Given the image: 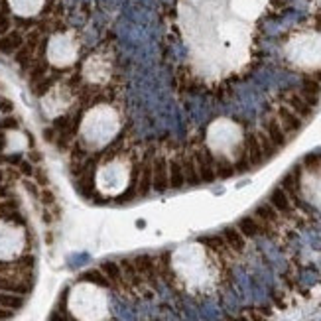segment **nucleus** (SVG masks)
<instances>
[{"instance_id": "nucleus-9", "label": "nucleus", "mask_w": 321, "mask_h": 321, "mask_svg": "<svg viewBox=\"0 0 321 321\" xmlns=\"http://www.w3.org/2000/svg\"><path fill=\"white\" fill-rule=\"evenodd\" d=\"M170 186V174H168V160L156 158L152 162V189L162 193Z\"/></svg>"}, {"instance_id": "nucleus-12", "label": "nucleus", "mask_w": 321, "mask_h": 321, "mask_svg": "<svg viewBox=\"0 0 321 321\" xmlns=\"http://www.w3.org/2000/svg\"><path fill=\"white\" fill-rule=\"evenodd\" d=\"M262 130H264V134L270 138V142L276 146V150H280V148H284L286 144H288V134L284 132V128L280 126V122H278V118L274 116V118H268V120H264V126H262Z\"/></svg>"}, {"instance_id": "nucleus-6", "label": "nucleus", "mask_w": 321, "mask_h": 321, "mask_svg": "<svg viewBox=\"0 0 321 321\" xmlns=\"http://www.w3.org/2000/svg\"><path fill=\"white\" fill-rule=\"evenodd\" d=\"M112 63L105 54H93L83 63V77L93 85H105L110 79Z\"/></svg>"}, {"instance_id": "nucleus-2", "label": "nucleus", "mask_w": 321, "mask_h": 321, "mask_svg": "<svg viewBox=\"0 0 321 321\" xmlns=\"http://www.w3.org/2000/svg\"><path fill=\"white\" fill-rule=\"evenodd\" d=\"M130 166L122 158H112L105 162L97 172V186L107 195H118L128 187Z\"/></svg>"}, {"instance_id": "nucleus-14", "label": "nucleus", "mask_w": 321, "mask_h": 321, "mask_svg": "<svg viewBox=\"0 0 321 321\" xmlns=\"http://www.w3.org/2000/svg\"><path fill=\"white\" fill-rule=\"evenodd\" d=\"M270 205H272L278 213H282V215H290V213H292L290 195H288V191H284L282 187H276V189L272 191V195H270Z\"/></svg>"}, {"instance_id": "nucleus-10", "label": "nucleus", "mask_w": 321, "mask_h": 321, "mask_svg": "<svg viewBox=\"0 0 321 321\" xmlns=\"http://www.w3.org/2000/svg\"><path fill=\"white\" fill-rule=\"evenodd\" d=\"M276 118H278L280 126L284 128V132L288 134V138H292L294 134H297L299 128H301V122H303V120H301L294 110H290L286 105L278 107V110H276Z\"/></svg>"}, {"instance_id": "nucleus-4", "label": "nucleus", "mask_w": 321, "mask_h": 321, "mask_svg": "<svg viewBox=\"0 0 321 321\" xmlns=\"http://www.w3.org/2000/svg\"><path fill=\"white\" fill-rule=\"evenodd\" d=\"M209 148L217 156H227L231 150H237L241 144V128L229 120H219L209 128Z\"/></svg>"}, {"instance_id": "nucleus-11", "label": "nucleus", "mask_w": 321, "mask_h": 321, "mask_svg": "<svg viewBox=\"0 0 321 321\" xmlns=\"http://www.w3.org/2000/svg\"><path fill=\"white\" fill-rule=\"evenodd\" d=\"M284 99H286V107L290 110H294L301 120H305V118H309L313 114V107L301 97L299 91H290V93H286Z\"/></svg>"}, {"instance_id": "nucleus-1", "label": "nucleus", "mask_w": 321, "mask_h": 321, "mask_svg": "<svg viewBox=\"0 0 321 321\" xmlns=\"http://www.w3.org/2000/svg\"><path fill=\"white\" fill-rule=\"evenodd\" d=\"M120 130V114L108 105L93 107L81 120V138L91 150H101Z\"/></svg>"}, {"instance_id": "nucleus-16", "label": "nucleus", "mask_w": 321, "mask_h": 321, "mask_svg": "<svg viewBox=\"0 0 321 321\" xmlns=\"http://www.w3.org/2000/svg\"><path fill=\"white\" fill-rule=\"evenodd\" d=\"M168 174H170V186L172 187H182L186 184V176H184V166L180 160H170L168 162Z\"/></svg>"}, {"instance_id": "nucleus-21", "label": "nucleus", "mask_w": 321, "mask_h": 321, "mask_svg": "<svg viewBox=\"0 0 321 321\" xmlns=\"http://www.w3.org/2000/svg\"><path fill=\"white\" fill-rule=\"evenodd\" d=\"M103 272H105L107 278H110L112 282H118V280H120V268H118L114 262H105V264H103Z\"/></svg>"}, {"instance_id": "nucleus-17", "label": "nucleus", "mask_w": 321, "mask_h": 321, "mask_svg": "<svg viewBox=\"0 0 321 321\" xmlns=\"http://www.w3.org/2000/svg\"><path fill=\"white\" fill-rule=\"evenodd\" d=\"M223 239H225V242H227L235 252H242V248H244V237H242V233H241L239 229H235V227L225 229Z\"/></svg>"}, {"instance_id": "nucleus-7", "label": "nucleus", "mask_w": 321, "mask_h": 321, "mask_svg": "<svg viewBox=\"0 0 321 321\" xmlns=\"http://www.w3.org/2000/svg\"><path fill=\"white\" fill-rule=\"evenodd\" d=\"M71 105V93L67 87H52V91H48V95L44 97V108L48 110V114L55 116L61 114L63 110H67V107Z\"/></svg>"}, {"instance_id": "nucleus-15", "label": "nucleus", "mask_w": 321, "mask_h": 321, "mask_svg": "<svg viewBox=\"0 0 321 321\" xmlns=\"http://www.w3.org/2000/svg\"><path fill=\"white\" fill-rule=\"evenodd\" d=\"M264 225L266 223H262V221H258L254 217H244V219L239 221V231L242 233V237H256V235H260L264 231Z\"/></svg>"}, {"instance_id": "nucleus-20", "label": "nucleus", "mask_w": 321, "mask_h": 321, "mask_svg": "<svg viewBox=\"0 0 321 321\" xmlns=\"http://www.w3.org/2000/svg\"><path fill=\"white\" fill-rule=\"evenodd\" d=\"M20 44H22L20 36H18V34H10V36L2 38V42H0V50H2L4 54H12Z\"/></svg>"}, {"instance_id": "nucleus-22", "label": "nucleus", "mask_w": 321, "mask_h": 321, "mask_svg": "<svg viewBox=\"0 0 321 321\" xmlns=\"http://www.w3.org/2000/svg\"><path fill=\"white\" fill-rule=\"evenodd\" d=\"M0 305H6V307H12V309H16V307H20L22 305V299L20 297H16V295H8V294H0Z\"/></svg>"}, {"instance_id": "nucleus-5", "label": "nucleus", "mask_w": 321, "mask_h": 321, "mask_svg": "<svg viewBox=\"0 0 321 321\" xmlns=\"http://www.w3.org/2000/svg\"><path fill=\"white\" fill-rule=\"evenodd\" d=\"M79 46L71 34H55L48 42V61L55 67H67L77 59Z\"/></svg>"}, {"instance_id": "nucleus-19", "label": "nucleus", "mask_w": 321, "mask_h": 321, "mask_svg": "<svg viewBox=\"0 0 321 321\" xmlns=\"http://www.w3.org/2000/svg\"><path fill=\"white\" fill-rule=\"evenodd\" d=\"M256 219L262 221V223H276L278 221V211L270 205V203H262L258 209H256Z\"/></svg>"}, {"instance_id": "nucleus-8", "label": "nucleus", "mask_w": 321, "mask_h": 321, "mask_svg": "<svg viewBox=\"0 0 321 321\" xmlns=\"http://www.w3.org/2000/svg\"><path fill=\"white\" fill-rule=\"evenodd\" d=\"M193 160H195V166H197V172H199L201 182H213L217 178L213 152H209V150H197L195 156H193Z\"/></svg>"}, {"instance_id": "nucleus-3", "label": "nucleus", "mask_w": 321, "mask_h": 321, "mask_svg": "<svg viewBox=\"0 0 321 321\" xmlns=\"http://www.w3.org/2000/svg\"><path fill=\"white\" fill-rule=\"evenodd\" d=\"M73 307H75V313L81 319L95 321V319L103 317V313L107 309V301H105V297H103L99 288H95V286H81L75 292Z\"/></svg>"}, {"instance_id": "nucleus-18", "label": "nucleus", "mask_w": 321, "mask_h": 321, "mask_svg": "<svg viewBox=\"0 0 321 321\" xmlns=\"http://www.w3.org/2000/svg\"><path fill=\"white\" fill-rule=\"evenodd\" d=\"M182 166H184L186 184H189V186H195V184H199V182H201V178H199V172H197V166H195V160H193L191 156L184 158Z\"/></svg>"}, {"instance_id": "nucleus-13", "label": "nucleus", "mask_w": 321, "mask_h": 321, "mask_svg": "<svg viewBox=\"0 0 321 321\" xmlns=\"http://www.w3.org/2000/svg\"><path fill=\"white\" fill-rule=\"evenodd\" d=\"M8 4H10L14 14L30 18V16H34V14H38L42 10L44 0H8Z\"/></svg>"}]
</instances>
